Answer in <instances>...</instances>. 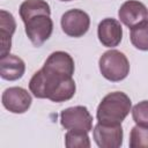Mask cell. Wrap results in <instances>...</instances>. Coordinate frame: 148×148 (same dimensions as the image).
Listing matches in <instances>:
<instances>
[{
  "mask_svg": "<svg viewBox=\"0 0 148 148\" xmlns=\"http://www.w3.org/2000/svg\"><path fill=\"white\" fill-rule=\"evenodd\" d=\"M29 89L37 98H47L61 103L69 101L74 96L76 86L73 77H64L42 67L30 79Z\"/></svg>",
  "mask_w": 148,
  "mask_h": 148,
  "instance_id": "cell-1",
  "label": "cell"
},
{
  "mask_svg": "<svg viewBox=\"0 0 148 148\" xmlns=\"http://www.w3.org/2000/svg\"><path fill=\"white\" fill-rule=\"evenodd\" d=\"M132 111L131 98L123 91H113L104 96L97 106L96 118L98 123L118 125Z\"/></svg>",
  "mask_w": 148,
  "mask_h": 148,
  "instance_id": "cell-2",
  "label": "cell"
},
{
  "mask_svg": "<svg viewBox=\"0 0 148 148\" xmlns=\"http://www.w3.org/2000/svg\"><path fill=\"white\" fill-rule=\"evenodd\" d=\"M99 72L106 80L119 82L130 74V62L127 57L118 50H109L104 52L98 60Z\"/></svg>",
  "mask_w": 148,
  "mask_h": 148,
  "instance_id": "cell-3",
  "label": "cell"
},
{
  "mask_svg": "<svg viewBox=\"0 0 148 148\" xmlns=\"http://www.w3.org/2000/svg\"><path fill=\"white\" fill-rule=\"evenodd\" d=\"M23 23L29 40L37 47L42 46L51 37L53 31V21L46 14L34 15Z\"/></svg>",
  "mask_w": 148,
  "mask_h": 148,
  "instance_id": "cell-4",
  "label": "cell"
},
{
  "mask_svg": "<svg viewBox=\"0 0 148 148\" xmlns=\"http://www.w3.org/2000/svg\"><path fill=\"white\" fill-rule=\"evenodd\" d=\"M60 124L67 131L90 132L92 130V116L83 105L71 106L60 112Z\"/></svg>",
  "mask_w": 148,
  "mask_h": 148,
  "instance_id": "cell-5",
  "label": "cell"
},
{
  "mask_svg": "<svg viewBox=\"0 0 148 148\" xmlns=\"http://www.w3.org/2000/svg\"><path fill=\"white\" fill-rule=\"evenodd\" d=\"M60 24H61L62 31L67 36L79 38L86 35L87 31L89 30L90 17L84 10L74 8L62 14Z\"/></svg>",
  "mask_w": 148,
  "mask_h": 148,
  "instance_id": "cell-6",
  "label": "cell"
},
{
  "mask_svg": "<svg viewBox=\"0 0 148 148\" xmlns=\"http://www.w3.org/2000/svg\"><path fill=\"white\" fill-rule=\"evenodd\" d=\"M121 124L110 125L97 123L92 130V138L99 148H119L123 145Z\"/></svg>",
  "mask_w": 148,
  "mask_h": 148,
  "instance_id": "cell-7",
  "label": "cell"
},
{
  "mask_svg": "<svg viewBox=\"0 0 148 148\" xmlns=\"http://www.w3.org/2000/svg\"><path fill=\"white\" fill-rule=\"evenodd\" d=\"M2 105L12 113H24L29 110L32 98L27 89L22 87H9L1 96Z\"/></svg>",
  "mask_w": 148,
  "mask_h": 148,
  "instance_id": "cell-8",
  "label": "cell"
},
{
  "mask_svg": "<svg viewBox=\"0 0 148 148\" xmlns=\"http://www.w3.org/2000/svg\"><path fill=\"white\" fill-rule=\"evenodd\" d=\"M118 17L126 27L133 28L134 25L148 20V9L145 3L138 0H127L120 6Z\"/></svg>",
  "mask_w": 148,
  "mask_h": 148,
  "instance_id": "cell-9",
  "label": "cell"
},
{
  "mask_svg": "<svg viewBox=\"0 0 148 148\" xmlns=\"http://www.w3.org/2000/svg\"><path fill=\"white\" fill-rule=\"evenodd\" d=\"M43 68L64 77H73L75 65L71 54L65 51H56L47 57Z\"/></svg>",
  "mask_w": 148,
  "mask_h": 148,
  "instance_id": "cell-10",
  "label": "cell"
},
{
  "mask_svg": "<svg viewBox=\"0 0 148 148\" xmlns=\"http://www.w3.org/2000/svg\"><path fill=\"white\" fill-rule=\"evenodd\" d=\"M97 36L105 47H116L123 39V28L116 18L106 17L102 20L97 27Z\"/></svg>",
  "mask_w": 148,
  "mask_h": 148,
  "instance_id": "cell-11",
  "label": "cell"
},
{
  "mask_svg": "<svg viewBox=\"0 0 148 148\" xmlns=\"http://www.w3.org/2000/svg\"><path fill=\"white\" fill-rule=\"evenodd\" d=\"M25 72L24 61L15 56L8 53L0 58V76L7 81H16L23 76Z\"/></svg>",
  "mask_w": 148,
  "mask_h": 148,
  "instance_id": "cell-12",
  "label": "cell"
},
{
  "mask_svg": "<svg viewBox=\"0 0 148 148\" xmlns=\"http://www.w3.org/2000/svg\"><path fill=\"white\" fill-rule=\"evenodd\" d=\"M16 22L14 16L5 10H0V37H1V57H5L9 53L12 47V36L15 32Z\"/></svg>",
  "mask_w": 148,
  "mask_h": 148,
  "instance_id": "cell-13",
  "label": "cell"
},
{
  "mask_svg": "<svg viewBox=\"0 0 148 148\" xmlns=\"http://www.w3.org/2000/svg\"><path fill=\"white\" fill-rule=\"evenodd\" d=\"M18 13L22 21L24 22L37 14L51 15V8L45 0H25L21 3Z\"/></svg>",
  "mask_w": 148,
  "mask_h": 148,
  "instance_id": "cell-14",
  "label": "cell"
},
{
  "mask_svg": "<svg viewBox=\"0 0 148 148\" xmlns=\"http://www.w3.org/2000/svg\"><path fill=\"white\" fill-rule=\"evenodd\" d=\"M130 39L135 49L148 51V20L131 28Z\"/></svg>",
  "mask_w": 148,
  "mask_h": 148,
  "instance_id": "cell-15",
  "label": "cell"
},
{
  "mask_svg": "<svg viewBox=\"0 0 148 148\" xmlns=\"http://www.w3.org/2000/svg\"><path fill=\"white\" fill-rule=\"evenodd\" d=\"M65 146L67 148H89L90 139L88 132L69 130L65 134Z\"/></svg>",
  "mask_w": 148,
  "mask_h": 148,
  "instance_id": "cell-16",
  "label": "cell"
},
{
  "mask_svg": "<svg viewBox=\"0 0 148 148\" xmlns=\"http://www.w3.org/2000/svg\"><path fill=\"white\" fill-rule=\"evenodd\" d=\"M128 145L131 148H148V127L140 125L132 127Z\"/></svg>",
  "mask_w": 148,
  "mask_h": 148,
  "instance_id": "cell-17",
  "label": "cell"
},
{
  "mask_svg": "<svg viewBox=\"0 0 148 148\" xmlns=\"http://www.w3.org/2000/svg\"><path fill=\"white\" fill-rule=\"evenodd\" d=\"M132 118L136 125L148 127V101H141L133 106Z\"/></svg>",
  "mask_w": 148,
  "mask_h": 148,
  "instance_id": "cell-18",
  "label": "cell"
},
{
  "mask_svg": "<svg viewBox=\"0 0 148 148\" xmlns=\"http://www.w3.org/2000/svg\"><path fill=\"white\" fill-rule=\"evenodd\" d=\"M59 1H72V0H59Z\"/></svg>",
  "mask_w": 148,
  "mask_h": 148,
  "instance_id": "cell-19",
  "label": "cell"
}]
</instances>
